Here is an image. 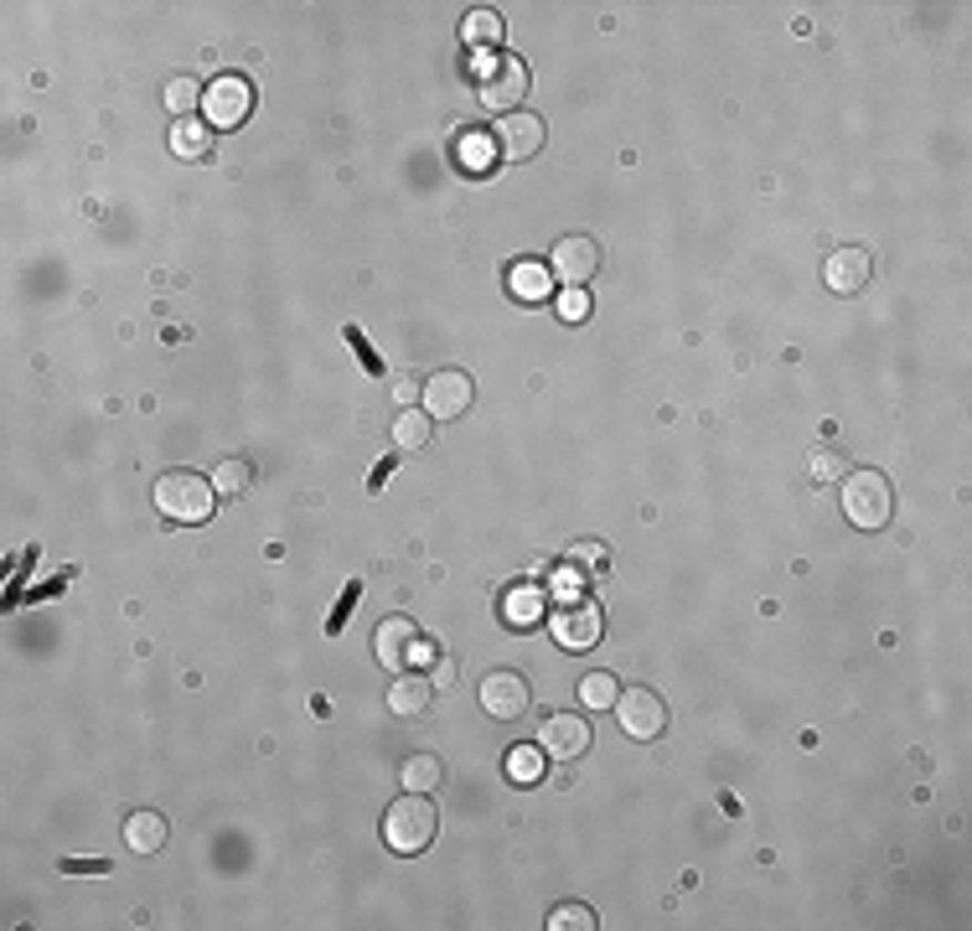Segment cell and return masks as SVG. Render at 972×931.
<instances>
[{"label": "cell", "instance_id": "obj_14", "mask_svg": "<svg viewBox=\"0 0 972 931\" xmlns=\"http://www.w3.org/2000/svg\"><path fill=\"white\" fill-rule=\"evenodd\" d=\"M823 280H828V290H838V296H853V290H864V280H869V254H864V249H838V254H828Z\"/></svg>", "mask_w": 972, "mask_h": 931}, {"label": "cell", "instance_id": "obj_28", "mask_svg": "<svg viewBox=\"0 0 972 931\" xmlns=\"http://www.w3.org/2000/svg\"><path fill=\"white\" fill-rule=\"evenodd\" d=\"M539 611H543V595L533 585H523V590H512V595H508V621H512V627H528Z\"/></svg>", "mask_w": 972, "mask_h": 931}, {"label": "cell", "instance_id": "obj_22", "mask_svg": "<svg viewBox=\"0 0 972 931\" xmlns=\"http://www.w3.org/2000/svg\"><path fill=\"white\" fill-rule=\"evenodd\" d=\"M543 767H549L543 745H512V751H508V777L518 781V787H533V781H543Z\"/></svg>", "mask_w": 972, "mask_h": 931}, {"label": "cell", "instance_id": "obj_30", "mask_svg": "<svg viewBox=\"0 0 972 931\" xmlns=\"http://www.w3.org/2000/svg\"><path fill=\"white\" fill-rule=\"evenodd\" d=\"M347 342H352V352H358V362L368 368L373 378H383V358H378L373 347H368V337H362V327H347Z\"/></svg>", "mask_w": 972, "mask_h": 931}, {"label": "cell", "instance_id": "obj_4", "mask_svg": "<svg viewBox=\"0 0 972 931\" xmlns=\"http://www.w3.org/2000/svg\"><path fill=\"white\" fill-rule=\"evenodd\" d=\"M212 502H218V487L197 471H166L156 477V512L171 518V523H208Z\"/></svg>", "mask_w": 972, "mask_h": 931}, {"label": "cell", "instance_id": "obj_1", "mask_svg": "<svg viewBox=\"0 0 972 931\" xmlns=\"http://www.w3.org/2000/svg\"><path fill=\"white\" fill-rule=\"evenodd\" d=\"M890 512H895V487H890V477H884V471L859 466V471H849V477H843V518H849L853 528L880 533V528L890 523Z\"/></svg>", "mask_w": 972, "mask_h": 931}, {"label": "cell", "instance_id": "obj_18", "mask_svg": "<svg viewBox=\"0 0 972 931\" xmlns=\"http://www.w3.org/2000/svg\"><path fill=\"white\" fill-rule=\"evenodd\" d=\"M124 843L136 854H161L166 849V818L161 812H130L124 818Z\"/></svg>", "mask_w": 972, "mask_h": 931}, {"label": "cell", "instance_id": "obj_27", "mask_svg": "<svg viewBox=\"0 0 972 931\" xmlns=\"http://www.w3.org/2000/svg\"><path fill=\"white\" fill-rule=\"evenodd\" d=\"M808 471H812V481H818V487H823V481H843V477H849V456L833 451V446H828V451H812L808 456Z\"/></svg>", "mask_w": 972, "mask_h": 931}, {"label": "cell", "instance_id": "obj_24", "mask_svg": "<svg viewBox=\"0 0 972 931\" xmlns=\"http://www.w3.org/2000/svg\"><path fill=\"white\" fill-rule=\"evenodd\" d=\"M249 481H254V466L243 461V456H228V461L212 471V487H218L223 497H243L249 492Z\"/></svg>", "mask_w": 972, "mask_h": 931}, {"label": "cell", "instance_id": "obj_8", "mask_svg": "<svg viewBox=\"0 0 972 931\" xmlns=\"http://www.w3.org/2000/svg\"><path fill=\"white\" fill-rule=\"evenodd\" d=\"M615 720L631 740H658L668 730V704L652 689H627L615 699Z\"/></svg>", "mask_w": 972, "mask_h": 931}, {"label": "cell", "instance_id": "obj_29", "mask_svg": "<svg viewBox=\"0 0 972 931\" xmlns=\"http://www.w3.org/2000/svg\"><path fill=\"white\" fill-rule=\"evenodd\" d=\"M554 311H559V321H584V316H590V296H584L580 286H564V296L554 301Z\"/></svg>", "mask_w": 972, "mask_h": 931}, {"label": "cell", "instance_id": "obj_16", "mask_svg": "<svg viewBox=\"0 0 972 931\" xmlns=\"http://www.w3.org/2000/svg\"><path fill=\"white\" fill-rule=\"evenodd\" d=\"M434 699V683L419 673H399V683L389 689V709L393 714H404V720H414V714H424Z\"/></svg>", "mask_w": 972, "mask_h": 931}, {"label": "cell", "instance_id": "obj_13", "mask_svg": "<svg viewBox=\"0 0 972 931\" xmlns=\"http://www.w3.org/2000/svg\"><path fill=\"white\" fill-rule=\"evenodd\" d=\"M497 151L508 161H528V156L543 151V120L539 114H502L497 124Z\"/></svg>", "mask_w": 972, "mask_h": 931}, {"label": "cell", "instance_id": "obj_7", "mask_svg": "<svg viewBox=\"0 0 972 931\" xmlns=\"http://www.w3.org/2000/svg\"><path fill=\"white\" fill-rule=\"evenodd\" d=\"M471 399H477V383L461 368H440V373L424 378V414L430 420H461Z\"/></svg>", "mask_w": 972, "mask_h": 931}, {"label": "cell", "instance_id": "obj_33", "mask_svg": "<svg viewBox=\"0 0 972 931\" xmlns=\"http://www.w3.org/2000/svg\"><path fill=\"white\" fill-rule=\"evenodd\" d=\"M62 874H109L104 859H62Z\"/></svg>", "mask_w": 972, "mask_h": 931}, {"label": "cell", "instance_id": "obj_35", "mask_svg": "<svg viewBox=\"0 0 972 931\" xmlns=\"http://www.w3.org/2000/svg\"><path fill=\"white\" fill-rule=\"evenodd\" d=\"M414 393H424V383H404V378L393 383V399H399V409H409V404H414Z\"/></svg>", "mask_w": 972, "mask_h": 931}, {"label": "cell", "instance_id": "obj_11", "mask_svg": "<svg viewBox=\"0 0 972 931\" xmlns=\"http://www.w3.org/2000/svg\"><path fill=\"white\" fill-rule=\"evenodd\" d=\"M528 699H533V689H528V678L512 673V668H497V673H487V683H481V709H487L492 720H518V714H528Z\"/></svg>", "mask_w": 972, "mask_h": 931}, {"label": "cell", "instance_id": "obj_36", "mask_svg": "<svg viewBox=\"0 0 972 931\" xmlns=\"http://www.w3.org/2000/svg\"><path fill=\"white\" fill-rule=\"evenodd\" d=\"M393 466H399L393 456H389V461H378V466H373V477H368V492H378V487H383V481L393 477Z\"/></svg>", "mask_w": 972, "mask_h": 931}, {"label": "cell", "instance_id": "obj_20", "mask_svg": "<svg viewBox=\"0 0 972 931\" xmlns=\"http://www.w3.org/2000/svg\"><path fill=\"white\" fill-rule=\"evenodd\" d=\"M434 436V420L424 414V409H399V420H393V440H399V451H424Z\"/></svg>", "mask_w": 972, "mask_h": 931}, {"label": "cell", "instance_id": "obj_19", "mask_svg": "<svg viewBox=\"0 0 972 931\" xmlns=\"http://www.w3.org/2000/svg\"><path fill=\"white\" fill-rule=\"evenodd\" d=\"M399 781H404V792H434V787L445 781V761L434 751H414V755H404Z\"/></svg>", "mask_w": 972, "mask_h": 931}, {"label": "cell", "instance_id": "obj_3", "mask_svg": "<svg viewBox=\"0 0 972 931\" xmlns=\"http://www.w3.org/2000/svg\"><path fill=\"white\" fill-rule=\"evenodd\" d=\"M434 828H440V812H434L430 792H404L383 818V843L393 854H424Z\"/></svg>", "mask_w": 972, "mask_h": 931}, {"label": "cell", "instance_id": "obj_32", "mask_svg": "<svg viewBox=\"0 0 972 931\" xmlns=\"http://www.w3.org/2000/svg\"><path fill=\"white\" fill-rule=\"evenodd\" d=\"M461 161L477 166V171H481V166H492V140H465V146H461Z\"/></svg>", "mask_w": 972, "mask_h": 931}, {"label": "cell", "instance_id": "obj_17", "mask_svg": "<svg viewBox=\"0 0 972 931\" xmlns=\"http://www.w3.org/2000/svg\"><path fill=\"white\" fill-rule=\"evenodd\" d=\"M171 151L181 156V161H208L212 156V124L208 120H177L171 124Z\"/></svg>", "mask_w": 972, "mask_h": 931}, {"label": "cell", "instance_id": "obj_2", "mask_svg": "<svg viewBox=\"0 0 972 931\" xmlns=\"http://www.w3.org/2000/svg\"><path fill=\"white\" fill-rule=\"evenodd\" d=\"M477 99L497 114H518L528 99V62L512 52H481L477 58Z\"/></svg>", "mask_w": 972, "mask_h": 931}, {"label": "cell", "instance_id": "obj_15", "mask_svg": "<svg viewBox=\"0 0 972 931\" xmlns=\"http://www.w3.org/2000/svg\"><path fill=\"white\" fill-rule=\"evenodd\" d=\"M508 290L518 296V301L539 306L549 301V290H554V274H549V264H539V259H518L508 270Z\"/></svg>", "mask_w": 972, "mask_h": 931}, {"label": "cell", "instance_id": "obj_37", "mask_svg": "<svg viewBox=\"0 0 972 931\" xmlns=\"http://www.w3.org/2000/svg\"><path fill=\"white\" fill-rule=\"evenodd\" d=\"M569 554L580 559V564H595V559H600V543H574V549H569Z\"/></svg>", "mask_w": 972, "mask_h": 931}, {"label": "cell", "instance_id": "obj_9", "mask_svg": "<svg viewBox=\"0 0 972 931\" xmlns=\"http://www.w3.org/2000/svg\"><path fill=\"white\" fill-rule=\"evenodd\" d=\"M373 652H378V662H383V668H393V673H409V662L424 658L430 647L419 642V627H414L409 617H389L383 627L373 631Z\"/></svg>", "mask_w": 972, "mask_h": 931}, {"label": "cell", "instance_id": "obj_21", "mask_svg": "<svg viewBox=\"0 0 972 931\" xmlns=\"http://www.w3.org/2000/svg\"><path fill=\"white\" fill-rule=\"evenodd\" d=\"M502 31H508V21H502L497 11H465V21H461L465 47H487V52H497Z\"/></svg>", "mask_w": 972, "mask_h": 931}, {"label": "cell", "instance_id": "obj_6", "mask_svg": "<svg viewBox=\"0 0 972 931\" xmlns=\"http://www.w3.org/2000/svg\"><path fill=\"white\" fill-rule=\"evenodd\" d=\"M549 627H554V642L564 647V652H590V647L600 642V631H605V611H600L595 601L574 595V601L559 605Z\"/></svg>", "mask_w": 972, "mask_h": 931}, {"label": "cell", "instance_id": "obj_5", "mask_svg": "<svg viewBox=\"0 0 972 931\" xmlns=\"http://www.w3.org/2000/svg\"><path fill=\"white\" fill-rule=\"evenodd\" d=\"M202 109H208V124H218V130H239V124L254 114V83L239 78V73L212 78L208 93H202Z\"/></svg>", "mask_w": 972, "mask_h": 931}, {"label": "cell", "instance_id": "obj_26", "mask_svg": "<svg viewBox=\"0 0 972 931\" xmlns=\"http://www.w3.org/2000/svg\"><path fill=\"white\" fill-rule=\"evenodd\" d=\"M600 921H595V911L590 905H574V901H564V905H554L549 911V931H595Z\"/></svg>", "mask_w": 972, "mask_h": 931}, {"label": "cell", "instance_id": "obj_25", "mask_svg": "<svg viewBox=\"0 0 972 931\" xmlns=\"http://www.w3.org/2000/svg\"><path fill=\"white\" fill-rule=\"evenodd\" d=\"M202 93H208V89H197V78H171V83H166V104H171V114H177V120H192Z\"/></svg>", "mask_w": 972, "mask_h": 931}, {"label": "cell", "instance_id": "obj_12", "mask_svg": "<svg viewBox=\"0 0 972 931\" xmlns=\"http://www.w3.org/2000/svg\"><path fill=\"white\" fill-rule=\"evenodd\" d=\"M590 740H595V730H590L584 714H549L539 745H543V755H554V761H574V755L590 751Z\"/></svg>", "mask_w": 972, "mask_h": 931}, {"label": "cell", "instance_id": "obj_10", "mask_svg": "<svg viewBox=\"0 0 972 931\" xmlns=\"http://www.w3.org/2000/svg\"><path fill=\"white\" fill-rule=\"evenodd\" d=\"M600 270V243L590 239V233H569V239L554 243V254H549V274H559L564 286H580L584 280H595Z\"/></svg>", "mask_w": 972, "mask_h": 931}, {"label": "cell", "instance_id": "obj_23", "mask_svg": "<svg viewBox=\"0 0 972 931\" xmlns=\"http://www.w3.org/2000/svg\"><path fill=\"white\" fill-rule=\"evenodd\" d=\"M615 699H621V683H615V673H605V668H600V673H584V678H580V704H584V709H611Z\"/></svg>", "mask_w": 972, "mask_h": 931}, {"label": "cell", "instance_id": "obj_34", "mask_svg": "<svg viewBox=\"0 0 972 931\" xmlns=\"http://www.w3.org/2000/svg\"><path fill=\"white\" fill-rule=\"evenodd\" d=\"M430 683H434V689H450V683H455V658H450V652H445V658H434Z\"/></svg>", "mask_w": 972, "mask_h": 931}, {"label": "cell", "instance_id": "obj_31", "mask_svg": "<svg viewBox=\"0 0 972 931\" xmlns=\"http://www.w3.org/2000/svg\"><path fill=\"white\" fill-rule=\"evenodd\" d=\"M358 595H362V580H352V585H347V595H342V601H337V611H331V621H327V631H331V637H337V631L347 627V617H352V605H358Z\"/></svg>", "mask_w": 972, "mask_h": 931}]
</instances>
